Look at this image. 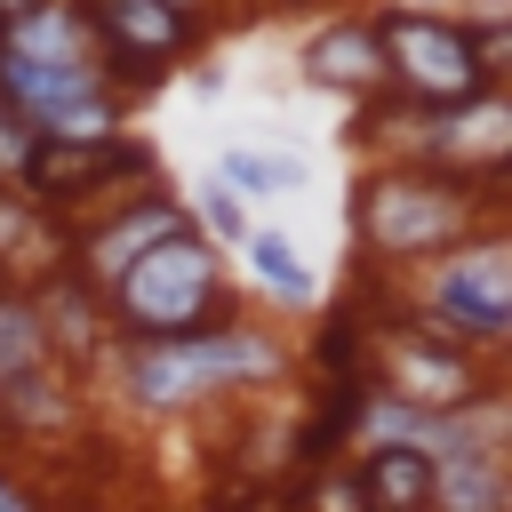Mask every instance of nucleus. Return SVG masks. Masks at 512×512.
I'll list each match as a JSON object with an SVG mask.
<instances>
[{
  "label": "nucleus",
  "instance_id": "11",
  "mask_svg": "<svg viewBox=\"0 0 512 512\" xmlns=\"http://www.w3.org/2000/svg\"><path fill=\"white\" fill-rule=\"evenodd\" d=\"M304 152H272V144H232L224 160H216V184L248 208V200H288V192H304Z\"/></svg>",
  "mask_w": 512,
  "mask_h": 512
},
{
  "label": "nucleus",
  "instance_id": "19",
  "mask_svg": "<svg viewBox=\"0 0 512 512\" xmlns=\"http://www.w3.org/2000/svg\"><path fill=\"white\" fill-rule=\"evenodd\" d=\"M32 8H48V0H0V32H8V24H24Z\"/></svg>",
  "mask_w": 512,
  "mask_h": 512
},
{
  "label": "nucleus",
  "instance_id": "12",
  "mask_svg": "<svg viewBox=\"0 0 512 512\" xmlns=\"http://www.w3.org/2000/svg\"><path fill=\"white\" fill-rule=\"evenodd\" d=\"M360 512H432V464L416 448H368Z\"/></svg>",
  "mask_w": 512,
  "mask_h": 512
},
{
  "label": "nucleus",
  "instance_id": "14",
  "mask_svg": "<svg viewBox=\"0 0 512 512\" xmlns=\"http://www.w3.org/2000/svg\"><path fill=\"white\" fill-rule=\"evenodd\" d=\"M432 512H504V456L432 464Z\"/></svg>",
  "mask_w": 512,
  "mask_h": 512
},
{
  "label": "nucleus",
  "instance_id": "22",
  "mask_svg": "<svg viewBox=\"0 0 512 512\" xmlns=\"http://www.w3.org/2000/svg\"><path fill=\"white\" fill-rule=\"evenodd\" d=\"M264 8H304V0H264Z\"/></svg>",
  "mask_w": 512,
  "mask_h": 512
},
{
  "label": "nucleus",
  "instance_id": "6",
  "mask_svg": "<svg viewBox=\"0 0 512 512\" xmlns=\"http://www.w3.org/2000/svg\"><path fill=\"white\" fill-rule=\"evenodd\" d=\"M376 368H384V400L400 408H424V416H448V408H472L488 392L480 360L456 352L448 336H432L424 320H392L376 336Z\"/></svg>",
  "mask_w": 512,
  "mask_h": 512
},
{
  "label": "nucleus",
  "instance_id": "18",
  "mask_svg": "<svg viewBox=\"0 0 512 512\" xmlns=\"http://www.w3.org/2000/svg\"><path fill=\"white\" fill-rule=\"evenodd\" d=\"M0 512H40V504H32V488H24V480H8V472H0Z\"/></svg>",
  "mask_w": 512,
  "mask_h": 512
},
{
  "label": "nucleus",
  "instance_id": "13",
  "mask_svg": "<svg viewBox=\"0 0 512 512\" xmlns=\"http://www.w3.org/2000/svg\"><path fill=\"white\" fill-rule=\"evenodd\" d=\"M240 256H248V272H256V280H264L280 304H312V296H320V280H312V264L296 256V240H288V232H272V224H248Z\"/></svg>",
  "mask_w": 512,
  "mask_h": 512
},
{
  "label": "nucleus",
  "instance_id": "20",
  "mask_svg": "<svg viewBox=\"0 0 512 512\" xmlns=\"http://www.w3.org/2000/svg\"><path fill=\"white\" fill-rule=\"evenodd\" d=\"M160 8H176V16H192V24H200V8H208V0H160Z\"/></svg>",
  "mask_w": 512,
  "mask_h": 512
},
{
  "label": "nucleus",
  "instance_id": "8",
  "mask_svg": "<svg viewBox=\"0 0 512 512\" xmlns=\"http://www.w3.org/2000/svg\"><path fill=\"white\" fill-rule=\"evenodd\" d=\"M128 176H152V152L136 136H112V144H32L16 184L32 208H72V200H96Z\"/></svg>",
  "mask_w": 512,
  "mask_h": 512
},
{
  "label": "nucleus",
  "instance_id": "1",
  "mask_svg": "<svg viewBox=\"0 0 512 512\" xmlns=\"http://www.w3.org/2000/svg\"><path fill=\"white\" fill-rule=\"evenodd\" d=\"M104 320L120 344H176V336H200V328H224L232 304H224V264L216 248L184 224L168 232L160 248H144L112 288H104Z\"/></svg>",
  "mask_w": 512,
  "mask_h": 512
},
{
  "label": "nucleus",
  "instance_id": "4",
  "mask_svg": "<svg viewBox=\"0 0 512 512\" xmlns=\"http://www.w3.org/2000/svg\"><path fill=\"white\" fill-rule=\"evenodd\" d=\"M368 24H376V48H384V80H392L400 96L448 112V104H472V96L488 88V72H480V56H472V40H464L456 16L384 8V16H368Z\"/></svg>",
  "mask_w": 512,
  "mask_h": 512
},
{
  "label": "nucleus",
  "instance_id": "10",
  "mask_svg": "<svg viewBox=\"0 0 512 512\" xmlns=\"http://www.w3.org/2000/svg\"><path fill=\"white\" fill-rule=\"evenodd\" d=\"M304 80H312V88H328V96H376V88H384L376 24H368V16L320 24V32L304 40Z\"/></svg>",
  "mask_w": 512,
  "mask_h": 512
},
{
  "label": "nucleus",
  "instance_id": "5",
  "mask_svg": "<svg viewBox=\"0 0 512 512\" xmlns=\"http://www.w3.org/2000/svg\"><path fill=\"white\" fill-rule=\"evenodd\" d=\"M432 336H448L456 352L472 344H504L512 328V248L504 240H456L440 264H432V312H424Z\"/></svg>",
  "mask_w": 512,
  "mask_h": 512
},
{
  "label": "nucleus",
  "instance_id": "3",
  "mask_svg": "<svg viewBox=\"0 0 512 512\" xmlns=\"http://www.w3.org/2000/svg\"><path fill=\"white\" fill-rule=\"evenodd\" d=\"M280 376V344L248 320H224V328H200V336H176V344H128L120 352V384L136 408H192L200 392H224V384H272Z\"/></svg>",
  "mask_w": 512,
  "mask_h": 512
},
{
  "label": "nucleus",
  "instance_id": "21",
  "mask_svg": "<svg viewBox=\"0 0 512 512\" xmlns=\"http://www.w3.org/2000/svg\"><path fill=\"white\" fill-rule=\"evenodd\" d=\"M400 8H416V16H440V0H400Z\"/></svg>",
  "mask_w": 512,
  "mask_h": 512
},
{
  "label": "nucleus",
  "instance_id": "7",
  "mask_svg": "<svg viewBox=\"0 0 512 512\" xmlns=\"http://www.w3.org/2000/svg\"><path fill=\"white\" fill-rule=\"evenodd\" d=\"M80 16H88V32H96V56L112 64L104 80L120 88H144V80H160L184 48H192V16H176V8H160V0H80Z\"/></svg>",
  "mask_w": 512,
  "mask_h": 512
},
{
  "label": "nucleus",
  "instance_id": "15",
  "mask_svg": "<svg viewBox=\"0 0 512 512\" xmlns=\"http://www.w3.org/2000/svg\"><path fill=\"white\" fill-rule=\"evenodd\" d=\"M40 360H48V344H40L32 296H24V288H0V392H8L24 368H40Z\"/></svg>",
  "mask_w": 512,
  "mask_h": 512
},
{
  "label": "nucleus",
  "instance_id": "16",
  "mask_svg": "<svg viewBox=\"0 0 512 512\" xmlns=\"http://www.w3.org/2000/svg\"><path fill=\"white\" fill-rule=\"evenodd\" d=\"M184 224L216 248V240H248V224H256V216H248V208H240L216 176H200V184H192V200H184Z\"/></svg>",
  "mask_w": 512,
  "mask_h": 512
},
{
  "label": "nucleus",
  "instance_id": "17",
  "mask_svg": "<svg viewBox=\"0 0 512 512\" xmlns=\"http://www.w3.org/2000/svg\"><path fill=\"white\" fill-rule=\"evenodd\" d=\"M32 144H40V136H32V128H24V120H16V112H8V104H0V176H16V168H24V152H32Z\"/></svg>",
  "mask_w": 512,
  "mask_h": 512
},
{
  "label": "nucleus",
  "instance_id": "9",
  "mask_svg": "<svg viewBox=\"0 0 512 512\" xmlns=\"http://www.w3.org/2000/svg\"><path fill=\"white\" fill-rule=\"evenodd\" d=\"M168 232H184V200H128L104 232H88L80 240V256H72V272L88 280V288H112L144 248H160Z\"/></svg>",
  "mask_w": 512,
  "mask_h": 512
},
{
  "label": "nucleus",
  "instance_id": "2",
  "mask_svg": "<svg viewBox=\"0 0 512 512\" xmlns=\"http://www.w3.org/2000/svg\"><path fill=\"white\" fill-rule=\"evenodd\" d=\"M488 200L496 192H472V184H456L440 168H384V176L360 184L352 232H360V248L376 264H416V256H448Z\"/></svg>",
  "mask_w": 512,
  "mask_h": 512
}]
</instances>
